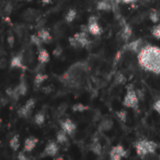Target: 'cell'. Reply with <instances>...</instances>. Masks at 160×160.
Wrapping results in <instances>:
<instances>
[{"label": "cell", "instance_id": "cell-1", "mask_svg": "<svg viewBox=\"0 0 160 160\" xmlns=\"http://www.w3.org/2000/svg\"><path fill=\"white\" fill-rule=\"evenodd\" d=\"M140 66L146 71L160 74V48L153 45L142 47L138 52Z\"/></svg>", "mask_w": 160, "mask_h": 160}, {"label": "cell", "instance_id": "cell-2", "mask_svg": "<svg viewBox=\"0 0 160 160\" xmlns=\"http://www.w3.org/2000/svg\"><path fill=\"white\" fill-rule=\"evenodd\" d=\"M135 149L137 152V155L141 158H145L148 155H154L157 153L158 150V143L154 141L142 139L135 142Z\"/></svg>", "mask_w": 160, "mask_h": 160}, {"label": "cell", "instance_id": "cell-3", "mask_svg": "<svg viewBox=\"0 0 160 160\" xmlns=\"http://www.w3.org/2000/svg\"><path fill=\"white\" fill-rule=\"evenodd\" d=\"M139 103H140V99L137 95V92L132 86V84H129L127 87V92L123 99V105L126 108L137 110L139 107Z\"/></svg>", "mask_w": 160, "mask_h": 160}, {"label": "cell", "instance_id": "cell-4", "mask_svg": "<svg viewBox=\"0 0 160 160\" xmlns=\"http://www.w3.org/2000/svg\"><path fill=\"white\" fill-rule=\"evenodd\" d=\"M69 43L74 48H83L90 44V39L87 36V32L82 31L76 33L73 37L69 38Z\"/></svg>", "mask_w": 160, "mask_h": 160}, {"label": "cell", "instance_id": "cell-5", "mask_svg": "<svg viewBox=\"0 0 160 160\" xmlns=\"http://www.w3.org/2000/svg\"><path fill=\"white\" fill-rule=\"evenodd\" d=\"M88 32L93 36H99L102 33V28L98 23V19L96 16H91L88 20L87 24Z\"/></svg>", "mask_w": 160, "mask_h": 160}, {"label": "cell", "instance_id": "cell-6", "mask_svg": "<svg viewBox=\"0 0 160 160\" xmlns=\"http://www.w3.org/2000/svg\"><path fill=\"white\" fill-rule=\"evenodd\" d=\"M127 157H128V151L121 144L113 146L110 151V158L112 160H120Z\"/></svg>", "mask_w": 160, "mask_h": 160}, {"label": "cell", "instance_id": "cell-7", "mask_svg": "<svg viewBox=\"0 0 160 160\" xmlns=\"http://www.w3.org/2000/svg\"><path fill=\"white\" fill-rule=\"evenodd\" d=\"M35 104H36V101L35 99L33 98H30L29 100L26 101V103L21 107L18 111V114L19 116L21 117H23V118H27L29 117V115L31 114L32 111L34 110V107H35Z\"/></svg>", "mask_w": 160, "mask_h": 160}, {"label": "cell", "instance_id": "cell-8", "mask_svg": "<svg viewBox=\"0 0 160 160\" xmlns=\"http://www.w3.org/2000/svg\"><path fill=\"white\" fill-rule=\"evenodd\" d=\"M60 125H61L62 130H64L68 135L71 136L76 132V125L70 119H66V120L62 121Z\"/></svg>", "mask_w": 160, "mask_h": 160}, {"label": "cell", "instance_id": "cell-9", "mask_svg": "<svg viewBox=\"0 0 160 160\" xmlns=\"http://www.w3.org/2000/svg\"><path fill=\"white\" fill-rule=\"evenodd\" d=\"M132 33H133V31H132L131 26L128 23H125L123 25V27H122L121 32H120V36H121L122 40L124 42L128 43L129 41V39L131 38V37H132Z\"/></svg>", "mask_w": 160, "mask_h": 160}, {"label": "cell", "instance_id": "cell-10", "mask_svg": "<svg viewBox=\"0 0 160 160\" xmlns=\"http://www.w3.org/2000/svg\"><path fill=\"white\" fill-rule=\"evenodd\" d=\"M142 48V39L139 38L136 40H133L131 42H128V44L126 45V50L133 52H139L140 50Z\"/></svg>", "mask_w": 160, "mask_h": 160}, {"label": "cell", "instance_id": "cell-11", "mask_svg": "<svg viewBox=\"0 0 160 160\" xmlns=\"http://www.w3.org/2000/svg\"><path fill=\"white\" fill-rule=\"evenodd\" d=\"M58 150H59V147L58 145L54 142H50L45 149H44V155L47 156V157H54L55 155H57L58 153Z\"/></svg>", "mask_w": 160, "mask_h": 160}, {"label": "cell", "instance_id": "cell-12", "mask_svg": "<svg viewBox=\"0 0 160 160\" xmlns=\"http://www.w3.org/2000/svg\"><path fill=\"white\" fill-rule=\"evenodd\" d=\"M27 92V84L25 82H21L15 88H14V98L15 99H17L19 97L21 96H24Z\"/></svg>", "mask_w": 160, "mask_h": 160}, {"label": "cell", "instance_id": "cell-13", "mask_svg": "<svg viewBox=\"0 0 160 160\" xmlns=\"http://www.w3.org/2000/svg\"><path fill=\"white\" fill-rule=\"evenodd\" d=\"M38 140L36 137H29L25 140L24 142V151L25 152H31L34 150L36 145L38 144Z\"/></svg>", "mask_w": 160, "mask_h": 160}, {"label": "cell", "instance_id": "cell-14", "mask_svg": "<svg viewBox=\"0 0 160 160\" xmlns=\"http://www.w3.org/2000/svg\"><path fill=\"white\" fill-rule=\"evenodd\" d=\"M10 67L16 68H23V55L22 53H19L14 56L10 61Z\"/></svg>", "mask_w": 160, "mask_h": 160}, {"label": "cell", "instance_id": "cell-15", "mask_svg": "<svg viewBox=\"0 0 160 160\" xmlns=\"http://www.w3.org/2000/svg\"><path fill=\"white\" fill-rule=\"evenodd\" d=\"M38 59L41 64H46L47 62H49L50 61V54H49L48 51L42 47H39Z\"/></svg>", "mask_w": 160, "mask_h": 160}, {"label": "cell", "instance_id": "cell-16", "mask_svg": "<svg viewBox=\"0 0 160 160\" xmlns=\"http://www.w3.org/2000/svg\"><path fill=\"white\" fill-rule=\"evenodd\" d=\"M113 127V122L112 119L110 118H106V119H103L99 126H98V129L100 131H110Z\"/></svg>", "mask_w": 160, "mask_h": 160}, {"label": "cell", "instance_id": "cell-17", "mask_svg": "<svg viewBox=\"0 0 160 160\" xmlns=\"http://www.w3.org/2000/svg\"><path fill=\"white\" fill-rule=\"evenodd\" d=\"M97 8L101 11H110L112 9V6L110 0H100L97 4Z\"/></svg>", "mask_w": 160, "mask_h": 160}, {"label": "cell", "instance_id": "cell-18", "mask_svg": "<svg viewBox=\"0 0 160 160\" xmlns=\"http://www.w3.org/2000/svg\"><path fill=\"white\" fill-rule=\"evenodd\" d=\"M38 36L39 37V38L41 39L42 42H45V43H49L51 40H52V36H51V33L46 30V29H40L38 30Z\"/></svg>", "mask_w": 160, "mask_h": 160}, {"label": "cell", "instance_id": "cell-19", "mask_svg": "<svg viewBox=\"0 0 160 160\" xmlns=\"http://www.w3.org/2000/svg\"><path fill=\"white\" fill-rule=\"evenodd\" d=\"M90 149H91V151L95 154V155H101V153H102V146H101V144L98 142V141H94L93 142H92V144H91V146H90Z\"/></svg>", "mask_w": 160, "mask_h": 160}, {"label": "cell", "instance_id": "cell-20", "mask_svg": "<svg viewBox=\"0 0 160 160\" xmlns=\"http://www.w3.org/2000/svg\"><path fill=\"white\" fill-rule=\"evenodd\" d=\"M149 19L152 22L158 23L160 22V13L157 9H151L149 12Z\"/></svg>", "mask_w": 160, "mask_h": 160}, {"label": "cell", "instance_id": "cell-21", "mask_svg": "<svg viewBox=\"0 0 160 160\" xmlns=\"http://www.w3.org/2000/svg\"><path fill=\"white\" fill-rule=\"evenodd\" d=\"M9 146L10 148L13 150V151H17L20 147V140H19V137L16 135V136H13L10 141H9Z\"/></svg>", "mask_w": 160, "mask_h": 160}, {"label": "cell", "instance_id": "cell-22", "mask_svg": "<svg viewBox=\"0 0 160 160\" xmlns=\"http://www.w3.org/2000/svg\"><path fill=\"white\" fill-rule=\"evenodd\" d=\"M56 141H57V142L60 143V144H63V143L67 142H68V135H67V133H66L64 130L59 131V132L56 134Z\"/></svg>", "mask_w": 160, "mask_h": 160}, {"label": "cell", "instance_id": "cell-23", "mask_svg": "<svg viewBox=\"0 0 160 160\" xmlns=\"http://www.w3.org/2000/svg\"><path fill=\"white\" fill-rule=\"evenodd\" d=\"M48 76L45 75V74H42V73H38L35 77V80H34V83L35 85L37 86H39L43 82H45L47 80Z\"/></svg>", "mask_w": 160, "mask_h": 160}, {"label": "cell", "instance_id": "cell-24", "mask_svg": "<svg viewBox=\"0 0 160 160\" xmlns=\"http://www.w3.org/2000/svg\"><path fill=\"white\" fill-rule=\"evenodd\" d=\"M44 122H45V113L43 112H38L35 115V123L38 126H41L44 124Z\"/></svg>", "mask_w": 160, "mask_h": 160}, {"label": "cell", "instance_id": "cell-25", "mask_svg": "<svg viewBox=\"0 0 160 160\" xmlns=\"http://www.w3.org/2000/svg\"><path fill=\"white\" fill-rule=\"evenodd\" d=\"M77 17V11L74 8H71L68 11V13L66 14V21L68 22H71L75 20V18Z\"/></svg>", "mask_w": 160, "mask_h": 160}, {"label": "cell", "instance_id": "cell-26", "mask_svg": "<svg viewBox=\"0 0 160 160\" xmlns=\"http://www.w3.org/2000/svg\"><path fill=\"white\" fill-rule=\"evenodd\" d=\"M89 109L88 106H85L82 103H77L75 105L72 106V111L73 112H85Z\"/></svg>", "mask_w": 160, "mask_h": 160}, {"label": "cell", "instance_id": "cell-27", "mask_svg": "<svg viewBox=\"0 0 160 160\" xmlns=\"http://www.w3.org/2000/svg\"><path fill=\"white\" fill-rule=\"evenodd\" d=\"M116 115H117L118 119H119L121 122H123V123H126V122H127V120H128V112H127V111H125L124 109H122V110L116 112Z\"/></svg>", "mask_w": 160, "mask_h": 160}, {"label": "cell", "instance_id": "cell-28", "mask_svg": "<svg viewBox=\"0 0 160 160\" xmlns=\"http://www.w3.org/2000/svg\"><path fill=\"white\" fill-rule=\"evenodd\" d=\"M151 34L154 38L160 39V22H158L151 29Z\"/></svg>", "mask_w": 160, "mask_h": 160}, {"label": "cell", "instance_id": "cell-29", "mask_svg": "<svg viewBox=\"0 0 160 160\" xmlns=\"http://www.w3.org/2000/svg\"><path fill=\"white\" fill-rule=\"evenodd\" d=\"M126 81H127V79H126V77H125V75L123 73L118 72L116 74L115 79H114V82H115L116 84H123V83L126 82Z\"/></svg>", "mask_w": 160, "mask_h": 160}, {"label": "cell", "instance_id": "cell-30", "mask_svg": "<svg viewBox=\"0 0 160 160\" xmlns=\"http://www.w3.org/2000/svg\"><path fill=\"white\" fill-rule=\"evenodd\" d=\"M30 40H31V42H32L33 44H35L36 46H38V47H41V43H42V41H41V39L39 38V37H38V35H32V36H31Z\"/></svg>", "mask_w": 160, "mask_h": 160}, {"label": "cell", "instance_id": "cell-31", "mask_svg": "<svg viewBox=\"0 0 160 160\" xmlns=\"http://www.w3.org/2000/svg\"><path fill=\"white\" fill-rule=\"evenodd\" d=\"M153 109H154L155 112H157L158 114H160V98H158V99L154 102V104H153Z\"/></svg>", "mask_w": 160, "mask_h": 160}, {"label": "cell", "instance_id": "cell-32", "mask_svg": "<svg viewBox=\"0 0 160 160\" xmlns=\"http://www.w3.org/2000/svg\"><path fill=\"white\" fill-rule=\"evenodd\" d=\"M18 159L26 160L27 159V157L24 155V153H23V152H20V153L18 154Z\"/></svg>", "mask_w": 160, "mask_h": 160}, {"label": "cell", "instance_id": "cell-33", "mask_svg": "<svg viewBox=\"0 0 160 160\" xmlns=\"http://www.w3.org/2000/svg\"><path fill=\"white\" fill-rule=\"evenodd\" d=\"M122 3H125V4H131V3H135L139 0H120Z\"/></svg>", "mask_w": 160, "mask_h": 160}, {"label": "cell", "instance_id": "cell-34", "mask_svg": "<svg viewBox=\"0 0 160 160\" xmlns=\"http://www.w3.org/2000/svg\"><path fill=\"white\" fill-rule=\"evenodd\" d=\"M8 41L9 45L12 46V43H13V37H12V36H9V38H8Z\"/></svg>", "mask_w": 160, "mask_h": 160}, {"label": "cell", "instance_id": "cell-35", "mask_svg": "<svg viewBox=\"0 0 160 160\" xmlns=\"http://www.w3.org/2000/svg\"><path fill=\"white\" fill-rule=\"evenodd\" d=\"M50 1H51V0H42V2H43V3H46V4L50 3Z\"/></svg>", "mask_w": 160, "mask_h": 160}, {"label": "cell", "instance_id": "cell-36", "mask_svg": "<svg viewBox=\"0 0 160 160\" xmlns=\"http://www.w3.org/2000/svg\"><path fill=\"white\" fill-rule=\"evenodd\" d=\"M1 123H2V120L0 119V126H1Z\"/></svg>", "mask_w": 160, "mask_h": 160}, {"label": "cell", "instance_id": "cell-37", "mask_svg": "<svg viewBox=\"0 0 160 160\" xmlns=\"http://www.w3.org/2000/svg\"><path fill=\"white\" fill-rule=\"evenodd\" d=\"M27 1H31V0H27Z\"/></svg>", "mask_w": 160, "mask_h": 160}, {"label": "cell", "instance_id": "cell-38", "mask_svg": "<svg viewBox=\"0 0 160 160\" xmlns=\"http://www.w3.org/2000/svg\"><path fill=\"white\" fill-rule=\"evenodd\" d=\"M159 159H160V155H159Z\"/></svg>", "mask_w": 160, "mask_h": 160}]
</instances>
